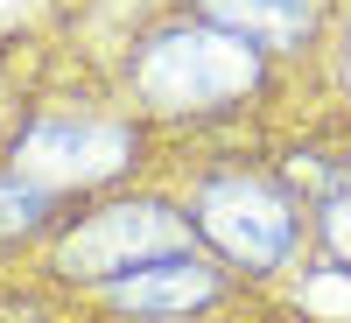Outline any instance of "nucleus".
Here are the masks:
<instances>
[{
	"label": "nucleus",
	"instance_id": "nucleus-1",
	"mask_svg": "<svg viewBox=\"0 0 351 323\" xmlns=\"http://www.w3.org/2000/svg\"><path fill=\"white\" fill-rule=\"evenodd\" d=\"M260 77V43L232 36V28H169V36L148 43V64H141V84H148L155 106H225L253 92Z\"/></svg>",
	"mask_w": 351,
	"mask_h": 323
},
{
	"label": "nucleus",
	"instance_id": "nucleus-2",
	"mask_svg": "<svg viewBox=\"0 0 351 323\" xmlns=\"http://www.w3.org/2000/svg\"><path fill=\"white\" fill-rule=\"evenodd\" d=\"M190 253V218H176L169 204H112V211L84 218L64 246H56V267L84 274V281H120L148 260Z\"/></svg>",
	"mask_w": 351,
	"mask_h": 323
},
{
	"label": "nucleus",
	"instance_id": "nucleus-3",
	"mask_svg": "<svg viewBox=\"0 0 351 323\" xmlns=\"http://www.w3.org/2000/svg\"><path fill=\"white\" fill-rule=\"evenodd\" d=\"M134 127H112V120H36L14 141V176L36 190H84V183H106L134 162Z\"/></svg>",
	"mask_w": 351,
	"mask_h": 323
},
{
	"label": "nucleus",
	"instance_id": "nucleus-4",
	"mask_svg": "<svg viewBox=\"0 0 351 323\" xmlns=\"http://www.w3.org/2000/svg\"><path fill=\"white\" fill-rule=\"evenodd\" d=\"M197 232L211 239L225 260L239 267H274L295 239V218H288V197L260 176H218L197 197Z\"/></svg>",
	"mask_w": 351,
	"mask_h": 323
},
{
	"label": "nucleus",
	"instance_id": "nucleus-5",
	"mask_svg": "<svg viewBox=\"0 0 351 323\" xmlns=\"http://www.w3.org/2000/svg\"><path fill=\"white\" fill-rule=\"evenodd\" d=\"M211 296H218V267H204L190 253H169V260H148V267L106 281V302L134 309V316H190Z\"/></svg>",
	"mask_w": 351,
	"mask_h": 323
},
{
	"label": "nucleus",
	"instance_id": "nucleus-6",
	"mask_svg": "<svg viewBox=\"0 0 351 323\" xmlns=\"http://www.w3.org/2000/svg\"><path fill=\"white\" fill-rule=\"evenodd\" d=\"M204 21L232 28L260 49H295L309 28H316V0H197Z\"/></svg>",
	"mask_w": 351,
	"mask_h": 323
},
{
	"label": "nucleus",
	"instance_id": "nucleus-7",
	"mask_svg": "<svg viewBox=\"0 0 351 323\" xmlns=\"http://www.w3.org/2000/svg\"><path fill=\"white\" fill-rule=\"evenodd\" d=\"M43 218H49V190L8 176V183H0V239H21V232H36Z\"/></svg>",
	"mask_w": 351,
	"mask_h": 323
},
{
	"label": "nucleus",
	"instance_id": "nucleus-8",
	"mask_svg": "<svg viewBox=\"0 0 351 323\" xmlns=\"http://www.w3.org/2000/svg\"><path fill=\"white\" fill-rule=\"evenodd\" d=\"M324 239H330V253L351 267V197H330V211H324Z\"/></svg>",
	"mask_w": 351,
	"mask_h": 323
}]
</instances>
